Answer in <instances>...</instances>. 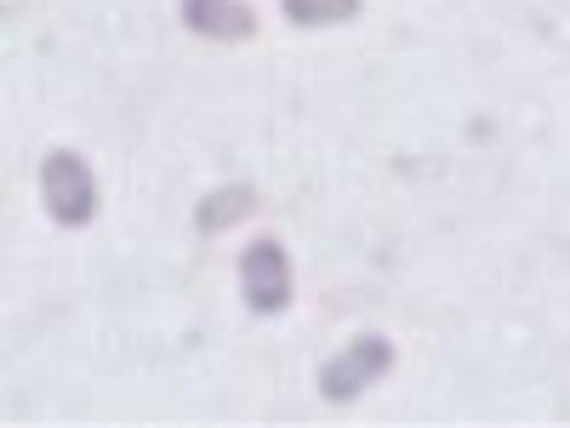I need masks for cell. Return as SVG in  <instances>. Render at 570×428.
Segmentation results:
<instances>
[{"mask_svg": "<svg viewBox=\"0 0 570 428\" xmlns=\"http://www.w3.org/2000/svg\"><path fill=\"white\" fill-rule=\"evenodd\" d=\"M279 7L297 29H331V23L360 18V0H279Z\"/></svg>", "mask_w": 570, "mask_h": 428, "instance_id": "8992f818", "label": "cell"}, {"mask_svg": "<svg viewBox=\"0 0 570 428\" xmlns=\"http://www.w3.org/2000/svg\"><path fill=\"white\" fill-rule=\"evenodd\" d=\"M252 212H257V188H252V183H228V188H212V195L200 201L195 228H200V234H223L228 223H240V217H252Z\"/></svg>", "mask_w": 570, "mask_h": 428, "instance_id": "5b68a950", "label": "cell"}, {"mask_svg": "<svg viewBox=\"0 0 570 428\" xmlns=\"http://www.w3.org/2000/svg\"><path fill=\"white\" fill-rule=\"evenodd\" d=\"M40 201H46V217L63 223V228H80L98 217V177L91 166L69 149H52L40 160Z\"/></svg>", "mask_w": 570, "mask_h": 428, "instance_id": "6da1fadb", "label": "cell"}, {"mask_svg": "<svg viewBox=\"0 0 570 428\" xmlns=\"http://www.w3.org/2000/svg\"><path fill=\"white\" fill-rule=\"evenodd\" d=\"M240 292L252 314H285L297 298V280H292V257H285L279 241H252L240 252Z\"/></svg>", "mask_w": 570, "mask_h": 428, "instance_id": "3957f363", "label": "cell"}, {"mask_svg": "<svg viewBox=\"0 0 570 428\" xmlns=\"http://www.w3.org/2000/svg\"><path fill=\"white\" fill-rule=\"evenodd\" d=\"M183 23L206 40H252L257 35V12L246 0H183Z\"/></svg>", "mask_w": 570, "mask_h": 428, "instance_id": "277c9868", "label": "cell"}, {"mask_svg": "<svg viewBox=\"0 0 570 428\" xmlns=\"http://www.w3.org/2000/svg\"><path fill=\"white\" fill-rule=\"evenodd\" d=\"M389 371H394V343L376 338V331H365V338H354L348 349H337L320 366V395L343 406V400L365 395L371 383H383Z\"/></svg>", "mask_w": 570, "mask_h": 428, "instance_id": "7a4b0ae2", "label": "cell"}]
</instances>
